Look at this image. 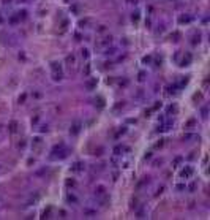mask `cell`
Returning <instances> with one entry per match:
<instances>
[{
	"instance_id": "cell-33",
	"label": "cell",
	"mask_w": 210,
	"mask_h": 220,
	"mask_svg": "<svg viewBox=\"0 0 210 220\" xmlns=\"http://www.w3.org/2000/svg\"><path fill=\"white\" fill-rule=\"evenodd\" d=\"M142 62H144V63H150V62H152V55H145V57L142 59Z\"/></svg>"
},
{
	"instance_id": "cell-37",
	"label": "cell",
	"mask_w": 210,
	"mask_h": 220,
	"mask_svg": "<svg viewBox=\"0 0 210 220\" xmlns=\"http://www.w3.org/2000/svg\"><path fill=\"white\" fill-rule=\"evenodd\" d=\"M49 216H51V208H47V211H44L43 217H44V219H49Z\"/></svg>"
},
{
	"instance_id": "cell-4",
	"label": "cell",
	"mask_w": 210,
	"mask_h": 220,
	"mask_svg": "<svg viewBox=\"0 0 210 220\" xmlns=\"http://www.w3.org/2000/svg\"><path fill=\"white\" fill-rule=\"evenodd\" d=\"M41 147H43V138H41V136H35V138L32 139V151L38 152Z\"/></svg>"
},
{
	"instance_id": "cell-39",
	"label": "cell",
	"mask_w": 210,
	"mask_h": 220,
	"mask_svg": "<svg viewBox=\"0 0 210 220\" xmlns=\"http://www.w3.org/2000/svg\"><path fill=\"white\" fill-rule=\"evenodd\" d=\"M175 111H177V106L175 105H171L169 106V113H175Z\"/></svg>"
},
{
	"instance_id": "cell-34",
	"label": "cell",
	"mask_w": 210,
	"mask_h": 220,
	"mask_svg": "<svg viewBox=\"0 0 210 220\" xmlns=\"http://www.w3.org/2000/svg\"><path fill=\"white\" fill-rule=\"evenodd\" d=\"M163 146H164V139H160V143L155 144V149H160V147H163Z\"/></svg>"
},
{
	"instance_id": "cell-1",
	"label": "cell",
	"mask_w": 210,
	"mask_h": 220,
	"mask_svg": "<svg viewBox=\"0 0 210 220\" xmlns=\"http://www.w3.org/2000/svg\"><path fill=\"white\" fill-rule=\"evenodd\" d=\"M111 44H112V36L109 35V36H103V38H100V40L95 43V48L101 51V49H106V48H109Z\"/></svg>"
},
{
	"instance_id": "cell-9",
	"label": "cell",
	"mask_w": 210,
	"mask_h": 220,
	"mask_svg": "<svg viewBox=\"0 0 210 220\" xmlns=\"http://www.w3.org/2000/svg\"><path fill=\"white\" fill-rule=\"evenodd\" d=\"M66 203H68V204H77V203H79V200H77V196H76L74 193H71V192H70V193L66 195Z\"/></svg>"
},
{
	"instance_id": "cell-30",
	"label": "cell",
	"mask_w": 210,
	"mask_h": 220,
	"mask_svg": "<svg viewBox=\"0 0 210 220\" xmlns=\"http://www.w3.org/2000/svg\"><path fill=\"white\" fill-rule=\"evenodd\" d=\"M95 103H98V108H104V100H103V98H101V97H100V98H98V101H96V100H95Z\"/></svg>"
},
{
	"instance_id": "cell-41",
	"label": "cell",
	"mask_w": 210,
	"mask_h": 220,
	"mask_svg": "<svg viewBox=\"0 0 210 220\" xmlns=\"http://www.w3.org/2000/svg\"><path fill=\"white\" fill-rule=\"evenodd\" d=\"M125 132H126L125 128H122V130H119V132H117V135H115V138H119V136H120V135H123Z\"/></svg>"
},
{
	"instance_id": "cell-29",
	"label": "cell",
	"mask_w": 210,
	"mask_h": 220,
	"mask_svg": "<svg viewBox=\"0 0 210 220\" xmlns=\"http://www.w3.org/2000/svg\"><path fill=\"white\" fill-rule=\"evenodd\" d=\"M136 216H138V219H144V217H145V211H144V209H139V211L136 212Z\"/></svg>"
},
{
	"instance_id": "cell-19",
	"label": "cell",
	"mask_w": 210,
	"mask_h": 220,
	"mask_svg": "<svg viewBox=\"0 0 210 220\" xmlns=\"http://www.w3.org/2000/svg\"><path fill=\"white\" fill-rule=\"evenodd\" d=\"M81 57H82V59H89V57H90L89 49H85V48H84V49H81Z\"/></svg>"
},
{
	"instance_id": "cell-48",
	"label": "cell",
	"mask_w": 210,
	"mask_h": 220,
	"mask_svg": "<svg viewBox=\"0 0 210 220\" xmlns=\"http://www.w3.org/2000/svg\"><path fill=\"white\" fill-rule=\"evenodd\" d=\"M89 73H90V67L87 65V67H85V74H89Z\"/></svg>"
},
{
	"instance_id": "cell-50",
	"label": "cell",
	"mask_w": 210,
	"mask_h": 220,
	"mask_svg": "<svg viewBox=\"0 0 210 220\" xmlns=\"http://www.w3.org/2000/svg\"><path fill=\"white\" fill-rule=\"evenodd\" d=\"M126 2H128V3H131V5H134V3H136L138 0H126Z\"/></svg>"
},
{
	"instance_id": "cell-22",
	"label": "cell",
	"mask_w": 210,
	"mask_h": 220,
	"mask_svg": "<svg viewBox=\"0 0 210 220\" xmlns=\"http://www.w3.org/2000/svg\"><path fill=\"white\" fill-rule=\"evenodd\" d=\"M182 160H183L182 157H175V158H174V162H172V168H177V166L182 163Z\"/></svg>"
},
{
	"instance_id": "cell-24",
	"label": "cell",
	"mask_w": 210,
	"mask_h": 220,
	"mask_svg": "<svg viewBox=\"0 0 210 220\" xmlns=\"http://www.w3.org/2000/svg\"><path fill=\"white\" fill-rule=\"evenodd\" d=\"M17 17H19V21H24V19L27 17V11H25V10L19 11V13H17Z\"/></svg>"
},
{
	"instance_id": "cell-49",
	"label": "cell",
	"mask_w": 210,
	"mask_h": 220,
	"mask_svg": "<svg viewBox=\"0 0 210 220\" xmlns=\"http://www.w3.org/2000/svg\"><path fill=\"white\" fill-rule=\"evenodd\" d=\"M41 132H47V125H43L41 127Z\"/></svg>"
},
{
	"instance_id": "cell-26",
	"label": "cell",
	"mask_w": 210,
	"mask_h": 220,
	"mask_svg": "<svg viewBox=\"0 0 210 220\" xmlns=\"http://www.w3.org/2000/svg\"><path fill=\"white\" fill-rule=\"evenodd\" d=\"M201 114H202V119H207V116H209V108L204 106V108L201 109Z\"/></svg>"
},
{
	"instance_id": "cell-18",
	"label": "cell",
	"mask_w": 210,
	"mask_h": 220,
	"mask_svg": "<svg viewBox=\"0 0 210 220\" xmlns=\"http://www.w3.org/2000/svg\"><path fill=\"white\" fill-rule=\"evenodd\" d=\"M115 52H117V49H115V48H111V49H109V48H106V49H104V54H106V55H114Z\"/></svg>"
},
{
	"instance_id": "cell-28",
	"label": "cell",
	"mask_w": 210,
	"mask_h": 220,
	"mask_svg": "<svg viewBox=\"0 0 210 220\" xmlns=\"http://www.w3.org/2000/svg\"><path fill=\"white\" fill-rule=\"evenodd\" d=\"M17 22H21V21H19V17H17V14L9 17V24H17Z\"/></svg>"
},
{
	"instance_id": "cell-15",
	"label": "cell",
	"mask_w": 210,
	"mask_h": 220,
	"mask_svg": "<svg viewBox=\"0 0 210 220\" xmlns=\"http://www.w3.org/2000/svg\"><path fill=\"white\" fill-rule=\"evenodd\" d=\"M104 192H106V189H104L103 185H98V187L95 189V195H98V196H103Z\"/></svg>"
},
{
	"instance_id": "cell-44",
	"label": "cell",
	"mask_w": 210,
	"mask_h": 220,
	"mask_svg": "<svg viewBox=\"0 0 210 220\" xmlns=\"http://www.w3.org/2000/svg\"><path fill=\"white\" fill-rule=\"evenodd\" d=\"M193 98H194V100H201V98H202V95H201V93H194V97H193Z\"/></svg>"
},
{
	"instance_id": "cell-46",
	"label": "cell",
	"mask_w": 210,
	"mask_h": 220,
	"mask_svg": "<svg viewBox=\"0 0 210 220\" xmlns=\"http://www.w3.org/2000/svg\"><path fill=\"white\" fill-rule=\"evenodd\" d=\"M191 125H194V119H191V120H188V124H187V127H191Z\"/></svg>"
},
{
	"instance_id": "cell-13",
	"label": "cell",
	"mask_w": 210,
	"mask_h": 220,
	"mask_svg": "<svg viewBox=\"0 0 210 220\" xmlns=\"http://www.w3.org/2000/svg\"><path fill=\"white\" fill-rule=\"evenodd\" d=\"M125 149H126V147H123L122 144H117V146L114 147V151H112V152H114V155H122V152H123Z\"/></svg>"
},
{
	"instance_id": "cell-20",
	"label": "cell",
	"mask_w": 210,
	"mask_h": 220,
	"mask_svg": "<svg viewBox=\"0 0 210 220\" xmlns=\"http://www.w3.org/2000/svg\"><path fill=\"white\" fill-rule=\"evenodd\" d=\"M52 79L54 81H62L63 79V73H52Z\"/></svg>"
},
{
	"instance_id": "cell-51",
	"label": "cell",
	"mask_w": 210,
	"mask_h": 220,
	"mask_svg": "<svg viewBox=\"0 0 210 220\" xmlns=\"http://www.w3.org/2000/svg\"><path fill=\"white\" fill-rule=\"evenodd\" d=\"M2 2H3V3H9L11 0H2Z\"/></svg>"
},
{
	"instance_id": "cell-52",
	"label": "cell",
	"mask_w": 210,
	"mask_h": 220,
	"mask_svg": "<svg viewBox=\"0 0 210 220\" xmlns=\"http://www.w3.org/2000/svg\"><path fill=\"white\" fill-rule=\"evenodd\" d=\"M2 22H3V17H2V14H0V24H2Z\"/></svg>"
},
{
	"instance_id": "cell-12",
	"label": "cell",
	"mask_w": 210,
	"mask_h": 220,
	"mask_svg": "<svg viewBox=\"0 0 210 220\" xmlns=\"http://www.w3.org/2000/svg\"><path fill=\"white\" fill-rule=\"evenodd\" d=\"M65 62L71 67V65H76V57H74V54H68L66 57H65Z\"/></svg>"
},
{
	"instance_id": "cell-14",
	"label": "cell",
	"mask_w": 210,
	"mask_h": 220,
	"mask_svg": "<svg viewBox=\"0 0 210 220\" xmlns=\"http://www.w3.org/2000/svg\"><path fill=\"white\" fill-rule=\"evenodd\" d=\"M95 214H96V211H92V209H89V208L84 209V217H87V219H92Z\"/></svg>"
},
{
	"instance_id": "cell-11",
	"label": "cell",
	"mask_w": 210,
	"mask_h": 220,
	"mask_svg": "<svg viewBox=\"0 0 210 220\" xmlns=\"http://www.w3.org/2000/svg\"><path fill=\"white\" fill-rule=\"evenodd\" d=\"M51 70H52V73H62L60 62H51Z\"/></svg>"
},
{
	"instance_id": "cell-31",
	"label": "cell",
	"mask_w": 210,
	"mask_h": 220,
	"mask_svg": "<svg viewBox=\"0 0 210 220\" xmlns=\"http://www.w3.org/2000/svg\"><path fill=\"white\" fill-rule=\"evenodd\" d=\"M188 189H190V192H194V190H196V189H198V182H191V184H190V187H188Z\"/></svg>"
},
{
	"instance_id": "cell-40",
	"label": "cell",
	"mask_w": 210,
	"mask_h": 220,
	"mask_svg": "<svg viewBox=\"0 0 210 220\" xmlns=\"http://www.w3.org/2000/svg\"><path fill=\"white\" fill-rule=\"evenodd\" d=\"M25 147V141H21V143H17V149H24Z\"/></svg>"
},
{
	"instance_id": "cell-10",
	"label": "cell",
	"mask_w": 210,
	"mask_h": 220,
	"mask_svg": "<svg viewBox=\"0 0 210 220\" xmlns=\"http://www.w3.org/2000/svg\"><path fill=\"white\" fill-rule=\"evenodd\" d=\"M193 21V16L191 14H182L180 17H179V24H188V22H191Z\"/></svg>"
},
{
	"instance_id": "cell-7",
	"label": "cell",
	"mask_w": 210,
	"mask_h": 220,
	"mask_svg": "<svg viewBox=\"0 0 210 220\" xmlns=\"http://www.w3.org/2000/svg\"><path fill=\"white\" fill-rule=\"evenodd\" d=\"M191 60H193V55H191L190 52H185V55H183V59H182V62H180V67H188V65L191 63Z\"/></svg>"
},
{
	"instance_id": "cell-43",
	"label": "cell",
	"mask_w": 210,
	"mask_h": 220,
	"mask_svg": "<svg viewBox=\"0 0 210 220\" xmlns=\"http://www.w3.org/2000/svg\"><path fill=\"white\" fill-rule=\"evenodd\" d=\"M87 24H89V19H84V21L79 22V25H87Z\"/></svg>"
},
{
	"instance_id": "cell-6",
	"label": "cell",
	"mask_w": 210,
	"mask_h": 220,
	"mask_svg": "<svg viewBox=\"0 0 210 220\" xmlns=\"http://www.w3.org/2000/svg\"><path fill=\"white\" fill-rule=\"evenodd\" d=\"M81 128H82V124L81 122H74L71 127H70V135H79V132H81Z\"/></svg>"
},
{
	"instance_id": "cell-47",
	"label": "cell",
	"mask_w": 210,
	"mask_h": 220,
	"mask_svg": "<svg viewBox=\"0 0 210 220\" xmlns=\"http://www.w3.org/2000/svg\"><path fill=\"white\" fill-rule=\"evenodd\" d=\"M38 119H40L38 116H36V117H33V119H32V124H36V122H38Z\"/></svg>"
},
{
	"instance_id": "cell-5",
	"label": "cell",
	"mask_w": 210,
	"mask_h": 220,
	"mask_svg": "<svg viewBox=\"0 0 210 220\" xmlns=\"http://www.w3.org/2000/svg\"><path fill=\"white\" fill-rule=\"evenodd\" d=\"M84 170H85V165L82 162H74L71 166V173H82Z\"/></svg>"
},
{
	"instance_id": "cell-45",
	"label": "cell",
	"mask_w": 210,
	"mask_h": 220,
	"mask_svg": "<svg viewBox=\"0 0 210 220\" xmlns=\"http://www.w3.org/2000/svg\"><path fill=\"white\" fill-rule=\"evenodd\" d=\"M104 30H106V25H100L98 27V32H104Z\"/></svg>"
},
{
	"instance_id": "cell-35",
	"label": "cell",
	"mask_w": 210,
	"mask_h": 220,
	"mask_svg": "<svg viewBox=\"0 0 210 220\" xmlns=\"http://www.w3.org/2000/svg\"><path fill=\"white\" fill-rule=\"evenodd\" d=\"M25 98H27V93H22V95H21V97H19V103H21V105H22V103H24V101H25Z\"/></svg>"
},
{
	"instance_id": "cell-3",
	"label": "cell",
	"mask_w": 210,
	"mask_h": 220,
	"mask_svg": "<svg viewBox=\"0 0 210 220\" xmlns=\"http://www.w3.org/2000/svg\"><path fill=\"white\" fill-rule=\"evenodd\" d=\"M84 86H85L87 90H95L96 86H98V78H89V79L84 82Z\"/></svg>"
},
{
	"instance_id": "cell-42",
	"label": "cell",
	"mask_w": 210,
	"mask_h": 220,
	"mask_svg": "<svg viewBox=\"0 0 210 220\" xmlns=\"http://www.w3.org/2000/svg\"><path fill=\"white\" fill-rule=\"evenodd\" d=\"M144 158H145V160H150V158H152V152H147V154L144 155Z\"/></svg>"
},
{
	"instance_id": "cell-27",
	"label": "cell",
	"mask_w": 210,
	"mask_h": 220,
	"mask_svg": "<svg viewBox=\"0 0 210 220\" xmlns=\"http://www.w3.org/2000/svg\"><path fill=\"white\" fill-rule=\"evenodd\" d=\"M175 190H177V192H183V190H187V184H177V185H175Z\"/></svg>"
},
{
	"instance_id": "cell-8",
	"label": "cell",
	"mask_w": 210,
	"mask_h": 220,
	"mask_svg": "<svg viewBox=\"0 0 210 220\" xmlns=\"http://www.w3.org/2000/svg\"><path fill=\"white\" fill-rule=\"evenodd\" d=\"M17 130H19V124H17L16 120H11V122L8 124V132H9L11 135H14V133H17Z\"/></svg>"
},
{
	"instance_id": "cell-16",
	"label": "cell",
	"mask_w": 210,
	"mask_h": 220,
	"mask_svg": "<svg viewBox=\"0 0 210 220\" xmlns=\"http://www.w3.org/2000/svg\"><path fill=\"white\" fill-rule=\"evenodd\" d=\"M145 184H149V177H144V179H142V181H139V182H138V184H136V189H138V190H139V189H142V187H144V185H145Z\"/></svg>"
},
{
	"instance_id": "cell-21",
	"label": "cell",
	"mask_w": 210,
	"mask_h": 220,
	"mask_svg": "<svg viewBox=\"0 0 210 220\" xmlns=\"http://www.w3.org/2000/svg\"><path fill=\"white\" fill-rule=\"evenodd\" d=\"M145 76H147L145 71H139V74H138V81H139V82H144V81H145Z\"/></svg>"
},
{
	"instance_id": "cell-36",
	"label": "cell",
	"mask_w": 210,
	"mask_h": 220,
	"mask_svg": "<svg viewBox=\"0 0 210 220\" xmlns=\"http://www.w3.org/2000/svg\"><path fill=\"white\" fill-rule=\"evenodd\" d=\"M158 108H161V101H157V103L153 105V108H152V111H157Z\"/></svg>"
},
{
	"instance_id": "cell-38",
	"label": "cell",
	"mask_w": 210,
	"mask_h": 220,
	"mask_svg": "<svg viewBox=\"0 0 210 220\" xmlns=\"http://www.w3.org/2000/svg\"><path fill=\"white\" fill-rule=\"evenodd\" d=\"M163 190H164V185H161V187H160V189L157 190V193H155V196H158V195H161V193H163Z\"/></svg>"
},
{
	"instance_id": "cell-2",
	"label": "cell",
	"mask_w": 210,
	"mask_h": 220,
	"mask_svg": "<svg viewBox=\"0 0 210 220\" xmlns=\"http://www.w3.org/2000/svg\"><path fill=\"white\" fill-rule=\"evenodd\" d=\"M193 174H194V168H193L191 165H185V166L182 168V171H180V177H182V179H191Z\"/></svg>"
},
{
	"instance_id": "cell-25",
	"label": "cell",
	"mask_w": 210,
	"mask_h": 220,
	"mask_svg": "<svg viewBox=\"0 0 210 220\" xmlns=\"http://www.w3.org/2000/svg\"><path fill=\"white\" fill-rule=\"evenodd\" d=\"M199 41H201V35L198 33V35H194V36H193V40H191V44H199Z\"/></svg>"
},
{
	"instance_id": "cell-17",
	"label": "cell",
	"mask_w": 210,
	"mask_h": 220,
	"mask_svg": "<svg viewBox=\"0 0 210 220\" xmlns=\"http://www.w3.org/2000/svg\"><path fill=\"white\" fill-rule=\"evenodd\" d=\"M139 14H141V13H139V11H134V13H133V14H131V21H133V22H134V24H138V22H139V17H141V16H139Z\"/></svg>"
},
{
	"instance_id": "cell-53",
	"label": "cell",
	"mask_w": 210,
	"mask_h": 220,
	"mask_svg": "<svg viewBox=\"0 0 210 220\" xmlns=\"http://www.w3.org/2000/svg\"><path fill=\"white\" fill-rule=\"evenodd\" d=\"M63 2H71V0H63Z\"/></svg>"
},
{
	"instance_id": "cell-32",
	"label": "cell",
	"mask_w": 210,
	"mask_h": 220,
	"mask_svg": "<svg viewBox=\"0 0 210 220\" xmlns=\"http://www.w3.org/2000/svg\"><path fill=\"white\" fill-rule=\"evenodd\" d=\"M171 38H174V40H172V41H179V40H177V38H180V33H179V32H174V33H172V35H171Z\"/></svg>"
},
{
	"instance_id": "cell-23",
	"label": "cell",
	"mask_w": 210,
	"mask_h": 220,
	"mask_svg": "<svg viewBox=\"0 0 210 220\" xmlns=\"http://www.w3.org/2000/svg\"><path fill=\"white\" fill-rule=\"evenodd\" d=\"M65 185H66V187H76V181L70 177V179H66V181H65Z\"/></svg>"
}]
</instances>
